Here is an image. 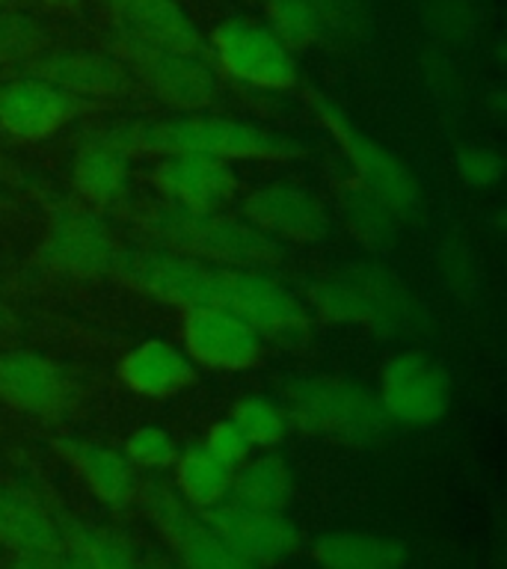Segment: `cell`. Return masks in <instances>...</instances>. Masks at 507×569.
<instances>
[{
    "instance_id": "obj_11",
    "label": "cell",
    "mask_w": 507,
    "mask_h": 569,
    "mask_svg": "<svg viewBox=\"0 0 507 569\" xmlns=\"http://www.w3.org/2000/svg\"><path fill=\"white\" fill-rule=\"evenodd\" d=\"M0 400L36 418L71 416L80 403L78 382L66 368L33 350L0 353Z\"/></svg>"
},
{
    "instance_id": "obj_4",
    "label": "cell",
    "mask_w": 507,
    "mask_h": 569,
    "mask_svg": "<svg viewBox=\"0 0 507 569\" xmlns=\"http://www.w3.org/2000/svg\"><path fill=\"white\" fill-rule=\"evenodd\" d=\"M311 309L324 320L368 329L374 336H404L421 323L416 293L380 264H350L309 288Z\"/></svg>"
},
{
    "instance_id": "obj_17",
    "label": "cell",
    "mask_w": 507,
    "mask_h": 569,
    "mask_svg": "<svg viewBox=\"0 0 507 569\" xmlns=\"http://www.w3.org/2000/svg\"><path fill=\"white\" fill-rule=\"evenodd\" d=\"M30 78H39L51 87L62 89L74 98H119L133 89V74L119 57L101 51H66V48H48L42 57H36L27 66Z\"/></svg>"
},
{
    "instance_id": "obj_1",
    "label": "cell",
    "mask_w": 507,
    "mask_h": 569,
    "mask_svg": "<svg viewBox=\"0 0 507 569\" xmlns=\"http://www.w3.org/2000/svg\"><path fill=\"white\" fill-rule=\"evenodd\" d=\"M113 279L176 309L205 306L238 315L265 341H300L311 329L309 309L258 270L205 264L163 249L137 247L119 252Z\"/></svg>"
},
{
    "instance_id": "obj_34",
    "label": "cell",
    "mask_w": 507,
    "mask_h": 569,
    "mask_svg": "<svg viewBox=\"0 0 507 569\" xmlns=\"http://www.w3.org/2000/svg\"><path fill=\"white\" fill-rule=\"evenodd\" d=\"M39 3H48V7L66 9V12H78L80 0H39Z\"/></svg>"
},
{
    "instance_id": "obj_37",
    "label": "cell",
    "mask_w": 507,
    "mask_h": 569,
    "mask_svg": "<svg viewBox=\"0 0 507 569\" xmlns=\"http://www.w3.org/2000/svg\"><path fill=\"white\" fill-rule=\"evenodd\" d=\"M0 9H7V0H0Z\"/></svg>"
},
{
    "instance_id": "obj_16",
    "label": "cell",
    "mask_w": 507,
    "mask_h": 569,
    "mask_svg": "<svg viewBox=\"0 0 507 569\" xmlns=\"http://www.w3.org/2000/svg\"><path fill=\"white\" fill-rule=\"evenodd\" d=\"M160 199L187 211H222L238 193V176L229 160L205 154H169L151 169Z\"/></svg>"
},
{
    "instance_id": "obj_23",
    "label": "cell",
    "mask_w": 507,
    "mask_h": 569,
    "mask_svg": "<svg viewBox=\"0 0 507 569\" xmlns=\"http://www.w3.org/2000/svg\"><path fill=\"white\" fill-rule=\"evenodd\" d=\"M116 24L187 53H202L205 39L176 0H107Z\"/></svg>"
},
{
    "instance_id": "obj_38",
    "label": "cell",
    "mask_w": 507,
    "mask_h": 569,
    "mask_svg": "<svg viewBox=\"0 0 507 569\" xmlns=\"http://www.w3.org/2000/svg\"><path fill=\"white\" fill-rule=\"evenodd\" d=\"M3 204H7V199H0V208H3Z\"/></svg>"
},
{
    "instance_id": "obj_9",
    "label": "cell",
    "mask_w": 507,
    "mask_h": 569,
    "mask_svg": "<svg viewBox=\"0 0 507 569\" xmlns=\"http://www.w3.org/2000/svg\"><path fill=\"white\" fill-rule=\"evenodd\" d=\"M217 71L256 89L297 87V60L265 24L231 18L222 21L208 42Z\"/></svg>"
},
{
    "instance_id": "obj_35",
    "label": "cell",
    "mask_w": 507,
    "mask_h": 569,
    "mask_svg": "<svg viewBox=\"0 0 507 569\" xmlns=\"http://www.w3.org/2000/svg\"><path fill=\"white\" fill-rule=\"evenodd\" d=\"M9 327H16V315H12V309H9V306H3V302H0V329H9Z\"/></svg>"
},
{
    "instance_id": "obj_6",
    "label": "cell",
    "mask_w": 507,
    "mask_h": 569,
    "mask_svg": "<svg viewBox=\"0 0 507 569\" xmlns=\"http://www.w3.org/2000/svg\"><path fill=\"white\" fill-rule=\"evenodd\" d=\"M119 252L122 247L101 213L83 202H60L36 247V264L71 282H98L113 276Z\"/></svg>"
},
{
    "instance_id": "obj_32",
    "label": "cell",
    "mask_w": 507,
    "mask_h": 569,
    "mask_svg": "<svg viewBox=\"0 0 507 569\" xmlns=\"http://www.w3.org/2000/svg\"><path fill=\"white\" fill-rule=\"evenodd\" d=\"M202 445L222 462V466H229V469H238L240 462L249 460V451H252V445L247 442V436L240 433L231 418L213 421Z\"/></svg>"
},
{
    "instance_id": "obj_10",
    "label": "cell",
    "mask_w": 507,
    "mask_h": 569,
    "mask_svg": "<svg viewBox=\"0 0 507 569\" xmlns=\"http://www.w3.org/2000/svg\"><path fill=\"white\" fill-rule=\"evenodd\" d=\"M137 496L142 498L151 525L185 569H258L252 560L231 549L220 533L211 531V525L190 510L172 487L146 483Z\"/></svg>"
},
{
    "instance_id": "obj_36",
    "label": "cell",
    "mask_w": 507,
    "mask_h": 569,
    "mask_svg": "<svg viewBox=\"0 0 507 569\" xmlns=\"http://www.w3.org/2000/svg\"><path fill=\"white\" fill-rule=\"evenodd\" d=\"M16 172H12V167H7V160L0 158V178H12Z\"/></svg>"
},
{
    "instance_id": "obj_2",
    "label": "cell",
    "mask_w": 507,
    "mask_h": 569,
    "mask_svg": "<svg viewBox=\"0 0 507 569\" xmlns=\"http://www.w3.org/2000/svg\"><path fill=\"white\" fill-rule=\"evenodd\" d=\"M133 222L155 249L205 264L261 270L282 261L279 240L267 238L243 217L222 211H187L176 204H149L133 213Z\"/></svg>"
},
{
    "instance_id": "obj_3",
    "label": "cell",
    "mask_w": 507,
    "mask_h": 569,
    "mask_svg": "<svg viewBox=\"0 0 507 569\" xmlns=\"http://www.w3.org/2000/svg\"><path fill=\"white\" fill-rule=\"evenodd\" d=\"M105 137L128 154H205L220 160H291L300 158L302 142L256 124L220 116H185L163 122H133L107 128Z\"/></svg>"
},
{
    "instance_id": "obj_30",
    "label": "cell",
    "mask_w": 507,
    "mask_h": 569,
    "mask_svg": "<svg viewBox=\"0 0 507 569\" xmlns=\"http://www.w3.org/2000/svg\"><path fill=\"white\" fill-rule=\"evenodd\" d=\"M231 421H235L240 433L247 436V442L252 448H267V451L282 442L285 430H288L285 409L276 400L265 398V395L240 398L231 409Z\"/></svg>"
},
{
    "instance_id": "obj_7",
    "label": "cell",
    "mask_w": 507,
    "mask_h": 569,
    "mask_svg": "<svg viewBox=\"0 0 507 569\" xmlns=\"http://www.w3.org/2000/svg\"><path fill=\"white\" fill-rule=\"evenodd\" d=\"M113 44L128 71L140 78L163 104L199 113L217 101V78L202 53L178 51L122 24H116Z\"/></svg>"
},
{
    "instance_id": "obj_14",
    "label": "cell",
    "mask_w": 507,
    "mask_h": 569,
    "mask_svg": "<svg viewBox=\"0 0 507 569\" xmlns=\"http://www.w3.org/2000/svg\"><path fill=\"white\" fill-rule=\"evenodd\" d=\"M211 525L231 549L252 560L256 567L279 563L300 551V528L282 513V510H261V507L240 505L235 498H222L220 505L208 507L199 513Z\"/></svg>"
},
{
    "instance_id": "obj_27",
    "label": "cell",
    "mask_w": 507,
    "mask_h": 569,
    "mask_svg": "<svg viewBox=\"0 0 507 569\" xmlns=\"http://www.w3.org/2000/svg\"><path fill=\"white\" fill-rule=\"evenodd\" d=\"M341 213H345V226L354 234L356 243H362L365 249L391 247L400 220L371 190H365L356 178L345 181V190H341Z\"/></svg>"
},
{
    "instance_id": "obj_21",
    "label": "cell",
    "mask_w": 507,
    "mask_h": 569,
    "mask_svg": "<svg viewBox=\"0 0 507 569\" xmlns=\"http://www.w3.org/2000/svg\"><path fill=\"white\" fill-rule=\"evenodd\" d=\"M119 380L142 398H172L196 382V365L167 341H142L122 356Z\"/></svg>"
},
{
    "instance_id": "obj_15",
    "label": "cell",
    "mask_w": 507,
    "mask_h": 569,
    "mask_svg": "<svg viewBox=\"0 0 507 569\" xmlns=\"http://www.w3.org/2000/svg\"><path fill=\"white\" fill-rule=\"evenodd\" d=\"M181 338L185 353L193 365L213 371H249L265 356V338L238 315L220 309H181Z\"/></svg>"
},
{
    "instance_id": "obj_24",
    "label": "cell",
    "mask_w": 507,
    "mask_h": 569,
    "mask_svg": "<svg viewBox=\"0 0 507 569\" xmlns=\"http://www.w3.org/2000/svg\"><path fill=\"white\" fill-rule=\"evenodd\" d=\"M320 569H400L407 560L404 542L362 531H332L311 549Z\"/></svg>"
},
{
    "instance_id": "obj_25",
    "label": "cell",
    "mask_w": 507,
    "mask_h": 569,
    "mask_svg": "<svg viewBox=\"0 0 507 569\" xmlns=\"http://www.w3.org/2000/svg\"><path fill=\"white\" fill-rule=\"evenodd\" d=\"M229 498L261 510H285L294 498V475L288 462L274 451L243 460L231 471Z\"/></svg>"
},
{
    "instance_id": "obj_18",
    "label": "cell",
    "mask_w": 507,
    "mask_h": 569,
    "mask_svg": "<svg viewBox=\"0 0 507 569\" xmlns=\"http://www.w3.org/2000/svg\"><path fill=\"white\" fill-rule=\"evenodd\" d=\"M243 220L274 240L318 243L327 238L329 213L318 196L297 184H265L243 199Z\"/></svg>"
},
{
    "instance_id": "obj_5",
    "label": "cell",
    "mask_w": 507,
    "mask_h": 569,
    "mask_svg": "<svg viewBox=\"0 0 507 569\" xmlns=\"http://www.w3.org/2000/svg\"><path fill=\"white\" fill-rule=\"evenodd\" d=\"M282 409L288 427L350 445L377 442L389 427L377 395L365 391L356 382L332 380V377L294 380L285 389Z\"/></svg>"
},
{
    "instance_id": "obj_19",
    "label": "cell",
    "mask_w": 507,
    "mask_h": 569,
    "mask_svg": "<svg viewBox=\"0 0 507 569\" xmlns=\"http://www.w3.org/2000/svg\"><path fill=\"white\" fill-rule=\"evenodd\" d=\"M71 184L92 211H119L131 193V154L105 131L89 133L71 160Z\"/></svg>"
},
{
    "instance_id": "obj_29",
    "label": "cell",
    "mask_w": 507,
    "mask_h": 569,
    "mask_svg": "<svg viewBox=\"0 0 507 569\" xmlns=\"http://www.w3.org/2000/svg\"><path fill=\"white\" fill-rule=\"evenodd\" d=\"M324 18L311 0H267V30L288 48V51H306L320 42L324 36Z\"/></svg>"
},
{
    "instance_id": "obj_20",
    "label": "cell",
    "mask_w": 507,
    "mask_h": 569,
    "mask_svg": "<svg viewBox=\"0 0 507 569\" xmlns=\"http://www.w3.org/2000/svg\"><path fill=\"white\" fill-rule=\"evenodd\" d=\"M51 445L53 451L74 469V475L92 489V496L98 501H105L110 507H125L131 505L137 492H140L137 469L128 462L122 451H113L107 445L87 442V439H71V436H60Z\"/></svg>"
},
{
    "instance_id": "obj_22",
    "label": "cell",
    "mask_w": 507,
    "mask_h": 569,
    "mask_svg": "<svg viewBox=\"0 0 507 569\" xmlns=\"http://www.w3.org/2000/svg\"><path fill=\"white\" fill-rule=\"evenodd\" d=\"M0 546L12 558L60 549V519L30 489L0 487Z\"/></svg>"
},
{
    "instance_id": "obj_28",
    "label": "cell",
    "mask_w": 507,
    "mask_h": 569,
    "mask_svg": "<svg viewBox=\"0 0 507 569\" xmlns=\"http://www.w3.org/2000/svg\"><path fill=\"white\" fill-rule=\"evenodd\" d=\"M48 48H53V33L42 18L18 9H0V69L30 66Z\"/></svg>"
},
{
    "instance_id": "obj_12",
    "label": "cell",
    "mask_w": 507,
    "mask_h": 569,
    "mask_svg": "<svg viewBox=\"0 0 507 569\" xmlns=\"http://www.w3.org/2000/svg\"><path fill=\"white\" fill-rule=\"evenodd\" d=\"M382 412L398 425H434L451 407L448 373L425 353H400L380 373Z\"/></svg>"
},
{
    "instance_id": "obj_31",
    "label": "cell",
    "mask_w": 507,
    "mask_h": 569,
    "mask_svg": "<svg viewBox=\"0 0 507 569\" xmlns=\"http://www.w3.org/2000/svg\"><path fill=\"white\" fill-rule=\"evenodd\" d=\"M125 457H128V462H131L133 469L163 471L176 462L178 445L163 427L146 425L128 436V442H125Z\"/></svg>"
},
{
    "instance_id": "obj_26",
    "label": "cell",
    "mask_w": 507,
    "mask_h": 569,
    "mask_svg": "<svg viewBox=\"0 0 507 569\" xmlns=\"http://www.w3.org/2000/svg\"><path fill=\"white\" fill-rule=\"evenodd\" d=\"M172 466H176L178 498L196 513H202L208 507L220 505L222 498H229L231 471L235 469L222 466L205 445H187L185 451H178Z\"/></svg>"
},
{
    "instance_id": "obj_33",
    "label": "cell",
    "mask_w": 507,
    "mask_h": 569,
    "mask_svg": "<svg viewBox=\"0 0 507 569\" xmlns=\"http://www.w3.org/2000/svg\"><path fill=\"white\" fill-rule=\"evenodd\" d=\"M501 172H505V163H501L496 151L469 146V149H463L457 154V176L469 187L487 190V187H493L501 178Z\"/></svg>"
},
{
    "instance_id": "obj_13",
    "label": "cell",
    "mask_w": 507,
    "mask_h": 569,
    "mask_svg": "<svg viewBox=\"0 0 507 569\" xmlns=\"http://www.w3.org/2000/svg\"><path fill=\"white\" fill-rule=\"evenodd\" d=\"M89 110H96V101L69 96L30 74L0 80V131L18 142L48 140Z\"/></svg>"
},
{
    "instance_id": "obj_8",
    "label": "cell",
    "mask_w": 507,
    "mask_h": 569,
    "mask_svg": "<svg viewBox=\"0 0 507 569\" xmlns=\"http://www.w3.org/2000/svg\"><path fill=\"white\" fill-rule=\"evenodd\" d=\"M309 104L347 154L356 181L365 190H371L398 220L412 217L418 211V184L416 178L409 176V169L389 149H382L380 142H374L368 133L359 131L354 119H347V113L329 104L324 96L309 92Z\"/></svg>"
}]
</instances>
